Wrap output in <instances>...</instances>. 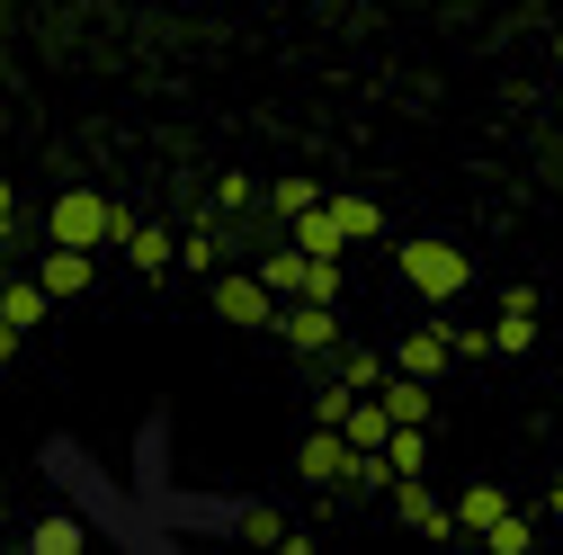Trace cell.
Wrapping results in <instances>:
<instances>
[{"mask_svg": "<svg viewBox=\"0 0 563 555\" xmlns=\"http://www.w3.org/2000/svg\"><path fill=\"white\" fill-rule=\"evenodd\" d=\"M394 269H402V287H411V296H430V305H448V296H465V287H474V260H465L456 242H439V233L402 242V251H394Z\"/></svg>", "mask_w": 563, "mask_h": 555, "instance_id": "1", "label": "cell"}, {"mask_svg": "<svg viewBox=\"0 0 563 555\" xmlns=\"http://www.w3.org/2000/svg\"><path fill=\"white\" fill-rule=\"evenodd\" d=\"M45 242H73V251H108V197L90 188H63L45 206Z\"/></svg>", "mask_w": 563, "mask_h": 555, "instance_id": "2", "label": "cell"}, {"mask_svg": "<svg viewBox=\"0 0 563 555\" xmlns=\"http://www.w3.org/2000/svg\"><path fill=\"white\" fill-rule=\"evenodd\" d=\"M287 350H305V359H331L340 350V305H313V296H287L277 305V323H268Z\"/></svg>", "mask_w": 563, "mask_h": 555, "instance_id": "3", "label": "cell"}, {"mask_svg": "<svg viewBox=\"0 0 563 555\" xmlns=\"http://www.w3.org/2000/svg\"><path fill=\"white\" fill-rule=\"evenodd\" d=\"M216 314L233 331H268L277 323V296L260 287V269H216Z\"/></svg>", "mask_w": 563, "mask_h": 555, "instance_id": "4", "label": "cell"}, {"mask_svg": "<svg viewBox=\"0 0 563 555\" xmlns=\"http://www.w3.org/2000/svg\"><path fill=\"white\" fill-rule=\"evenodd\" d=\"M349 457H358V448L340 439V422H305V448H296V475H305V483L349 493Z\"/></svg>", "mask_w": 563, "mask_h": 555, "instance_id": "5", "label": "cell"}, {"mask_svg": "<svg viewBox=\"0 0 563 555\" xmlns=\"http://www.w3.org/2000/svg\"><path fill=\"white\" fill-rule=\"evenodd\" d=\"M385 493H394V520H402V529H420V537H456L448 502H439V493H430V483H420V475H394Z\"/></svg>", "mask_w": 563, "mask_h": 555, "instance_id": "6", "label": "cell"}, {"mask_svg": "<svg viewBox=\"0 0 563 555\" xmlns=\"http://www.w3.org/2000/svg\"><path fill=\"white\" fill-rule=\"evenodd\" d=\"M394 368H402V377H420V385H439V377H448V323L402 331V340H394Z\"/></svg>", "mask_w": 563, "mask_h": 555, "instance_id": "7", "label": "cell"}, {"mask_svg": "<svg viewBox=\"0 0 563 555\" xmlns=\"http://www.w3.org/2000/svg\"><path fill=\"white\" fill-rule=\"evenodd\" d=\"M492 350H501V359H528L537 350V287H510L501 323H492Z\"/></svg>", "mask_w": 563, "mask_h": 555, "instance_id": "8", "label": "cell"}, {"mask_svg": "<svg viewBox=\"0 0 563 555\" xmlns=\"http://www.w3.org/2000/svg\"><path fill=\"white\" fill-rule=\"evenodd\" d=\"M287 242H296L305 260H340V251H349V233L331 225V206H322V197L305 206V216H287Z\"/></svg>", "mask_w": 563, "mask_h": 555, "instance_id": "9", "label": "cell"}, {"mask_svg": "<svg viewBox=\"0 0 563 555\" xmlns=\"http://www.w3.org/2000/svg\"><path fill=\"white\" fill-rule=\"evenodd\" d=\"M90 260H99V251H73V242H54V251L36 260V287H45V296H81V287H90Z\"/></svg>", "mask_w": 563, "mask_h": 555, "instance_id": "10", "label": "cell"}, {"mask_svg": "<svg viewBox=\"0 0 563 555\" xmlns=\"http://www.w3.org/2000/svg\"><path fill=\"white\" fill-rule=\"evenodd\" d=\"M510 511V493H501V483H465V493L448 502V520H456V537H483L492 520H501Z\"/></svg>", "mask_w": 563, "mask_h": 555, "instance_id": "11", "label": "cell"}, {"mask_svg": "<svg viewBox=\"0 0 563 555\" xmlns=\"http://www.w3.org/2000/svg\"><path fill=\"white\" fill-rule=\"evenodd\" d=\"M385 431H394V412H385L376 394H349V412H340V439H349V448H385Z\"/></svg>", "mask_w": 563, "mask_h": 555, "instance_id": "12", "label": "cell"}, {"mask_svg": "<svg viewBox=\"0 0 563 555\" xmlns=\"http://www.w3.org/2000/svg\"><path fill=\"white\" fill-rule=\"evenodd\" d=\"M376 403L394 412V422H430V385H420V377H402V368H385V385H376Z\"/></svg>", "mask_w": 563, "mask_h": 555, "instance_id": "13", "label": "cell"}, {"mask_svg": "<svg viewBox=\"0 0 563 555\" xmlns=\"http://www.w3.org/2000/svg\"><path fill=\"white\" fill-rule=\"evenodd\" d=\"M117 251H125V260H134V269H144V278H162V269H170V251H179V242H170V233H162V225H144V216H134V233H125V242H117Z\"/></svg>", "mask_w": 563, "mask_h": 555, "instance_id": "14", "label": "cell"}, {"mask_svg": "<svg viewBox=\"0 0 563 555\" xmlns=\"http://www.w3.org/2000/svg\"><path fill=\"white\" fill-rule=\"evenodd\" d=\"M385 368H394L385 350H331V377H340L349 394H376V385H385Z\"/></svg>", "mask_w": 563, "mask_h": 555, "instance_id": "15", "label": "cell"}, {"mask_svg": "<svg viewBox=\"0 0 563 555\" xmlns=\"http://www.w3.org/2000/svg\"><path fill=\"white\" fill-rule=\"evenodd\" d=\"M322 206H331V225H340L349 242H376V233H385V216H376V197H331V188H322Z\"/></svg>", "mask_w": 563, "mask_h": 555, "instance_id": "16", "label": "cell"}, {"mask_svg": "<svg viewBox=\"0 0 563 555\" xmlns=\"http://www.w3.org/2000/svg\"><path fill=\"white\" fill-rule=\"evenodd\" d=\"M45 305H54V296L36 287V278H0V314H10L19 331H36V323H45Z\"/></svg>", "mask_w": 563, "mask_h": 555, "instance_id": "17", "label": "cell"}, {"mask_svg": "<svg viewBox=\"0 0 563 555\" xmlns=\"http://www.w3.org/2000/svg\"><path fill=\"white\" fill-rule=\"evenodd\" d=\"M260 287H268L277 305H287V296L305 287V251H296V242H287V251H268V260H260Z\"/></svg>", "mask_w": 563, "mask_h": 555, "instance_id": "18", "label": "cell"}, {"mask_svg": "<svg viewBox=\"0 0 563 555\" xmlns=\"http://www.w3.org/2000/svg\"><path fill=\"white\" fill-rule=\"evenodd\" d=\"M313 197H322L313 179H268V188H260V206H268V216H277V225H287V216H305V206H313Z\"/></svg>", "mask_w": 563, "mask_h": 555, "instance_id": "19", "label": "cell"}, {"mask_svg": "<svg viewBox=\"0 0 563 555\" xmlns=\"http://www.w3.org/2000/svg\"><path fill=\"white\" fill-rule=\"evenodd\" d=\"M170 260H179V269H206V278H216V269H224V242H216V225H197V233H188Z\"/></svg>", "mask_w": 563, "mask_h": 555, "instance_id": "20", "label": "cell"}, {"mask_svg": "<svg viewBox=\"0 0 563 555\" xmlns=\"http://www.w3.org/2000/svg\"><path fill=\"white\" fill-rule=\"evenodd\" d=\"M483 546H492V555H528V546H537V529H528L519 511H501V520L483 529Z\"/></svg>", "mask_w": 563, "mask_h": 555, "instance_id": "21", "label": "cell"}, {"mask_svg": "<svg viewBox=\"0 0 563 555\" xmlns=\"http://www.w3.org/2000/svg\"><path fill=\"white\" fill-rule=\"evenodd\" d=\"M251 206H260V188H251L242 171H233V179H216V216H233V225H242V216H251Z\"/></svg>", "mask_w": 563, "mask_h": 555, "instance_id": "22", "label": "cell"}, {"mask_svg": "<svg viewBox=\"0 0 563 555\" xmlns=\"http://www.w3.org/2000/svg\"><path fill=\"white\" fill-rule=\"evenodd\" d=\"M296 296H313V305H340V260H305V287Z\"/></svg>", "mask_w": 563, "mask_h": 555, "instance_id": "23", "label": "cell"}, {"mask_svg": "<svg viewBox=\"0 0 563 555\" xmlns=\"http://www.w3.org/2000/svg\"><path fill=\"white\" fill-rule=\"evenodd\" d=\"M27 546H36V555H73V546H81V520H36Z\"/></svg>", "mask_w": 563, "mask_h": 555, "instance_id": "24", "label": "cell"}, {"mask_svg": "<svg viewBox=\"0 0 563 555\" xmlns=\"http://www.w3.org/2000/svg\"><path fill=\"white\" fill-rule=\"evenodd\" d=\"M242 537H251V546H277V537H287V520H277L268 502H251V511H242Z\"/></svg>", "mask_w": 563, "mask_h": 555, "instance_id": "25", "label": "cell"}, {"mask_svg": "<svg viewBox=\"0 0 563 555\" xmlns=\"http://www.w3.org/2000/svg\"><path fill=\"white\" fill-rule=\"evenodd\" d=\"M448 359H492V331H474V323H448Z\"/></svg>", "mask_w": 563, "mask_h": 555, "instance_id": "26", "label": "cell"}, {"mask_svg": "<svg viewBox=\"0 0 563 555\" xmlns=\"http://www.w3.org/2000/svg\"><path fill=\"white\" fill-rule=\"evenodd\" d=\"M340 412H349V385H340V377H331V385H322V394H313V412H305V422H340Z\"/></svg>", "mask_w": 563, "mask_h": 555, "instance_id": "27", "label": "cell"}, {"mask_svg": "<svg viewBox=\"0 0 563 555\" xmlns=\"http://www.w3.org/2000/svg\"><path fill=\"white\" fill-rule=\"evenodd\" d=\"M19 340H27V331H19L10 314H0V368H10V359H19Z\"/></svg>", "mask_w": 563, "mask_h": 555, "instance_id": "28", "label": "cell"}, {"mask_svg": "<svg viewBox=\"0 0 563 555\" xmlns=\"http://www.w3.org/2000/svg\"><path fill=\"white\" fill-rule=\"evenodd\" d=\"M0 225H19V188L10 179H0Z\"/></svg>", "mask_w": 563, "mask_h": 555, "instance_id": "29", "label": "cell"}, {"mask_svg": "<svg viewBox=\"0 0 563 555\" xmlns=\"http://www.w3.org/2000/svg\"><path fill=\"white\" fill-rule=\"evenodd\" d=\"M545 502H554V520H563V475H554V493H545Z\"/></svg>", "mask_w": 563, "mask_h": 555, "instance_id": "30", "label": "cell"}, {"mask_svg": "<svg viewBox=\"0 0 563 555\" xmlns=\"http://www.w3.org/2000/svg\"><path fill=\"white\" fill-rule=\"evenodd\" d=\"M554 63H563V36H554Z\"/></svg>", "mask_w": 563, "mask_h": 555, "instance_id": "31", "label": "cell"}]
</instances>
